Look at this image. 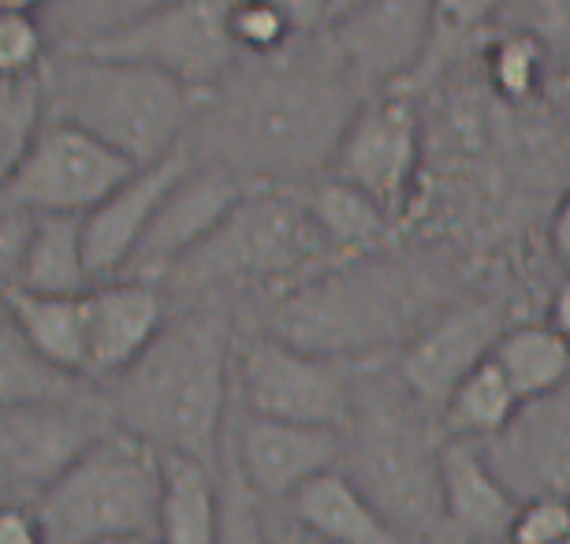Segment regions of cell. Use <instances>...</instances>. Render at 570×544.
Returning <instances> with one entry per match:
<instances>
[{"instance_id":"21","label":"cell","mask_w":570,"mask_h":544,"mask_svg":"<svg viewBox=\"0 0 570 544\" xmlns=\"http://www.w3.org/2000/svg\"><path fill=\"white\" fill-rule=\"evenodd\" d=\"M292 522L325 544H411L343 471H328L287 500Z\"/></svg>"},{"instance_id":"43","label":"cell","mask_w":570,"mask_h":544,"mask_svg":"<svg viewBox=\"0 0 570 544\" xmlns=\"http://www.w3.org/2000/svg\"><path fill=\"white\" fill-rule=\"evenodd\" d=\"M358 4H362V0H325V27H332L343 16H351Z\"/></svg>"},{"instance_id":"12","label":"cell","mask_w":570,"mask_h":544,"mask_svg":"<svg viewBox=\"0 0 570 544\" xmlns=\"http://www.w3.org/2000/svg\"><path fill=\"white\" fill-rule=\"evenodd\" d=\"M436 34L433 0H362L351 16L325 27L332 57L362 98L400 90L422 68Z\"/></svg>"},{"instance_id":"27","label":"cell","mask_w":570,"mask_h":544,"mask_svg":"<svg viewBox=\"0 0 570 544\" xmlns=\"http://www.w3.org/2000/svg\"><path fill=\"white\" fill-rule=\"evenodd\" d=\"M492 362L522 403L552 396L570 380V344L548 322L508 325L497 339Z\"/></svg>"},{"instance_id":"6","label":"cell","mask_w":570,"mask_h":544,"mask_svg":"<svg viewBox=\"0 0 570 544\" xmlns=\"http://www.w3.org/2000/svg\"><path fill=\"white\" fill-rule=\"evenodd\" d=\"M165 455L120 425L94 436L35 496L46 544L157 537Z\"/></svg>"},{"instance_id":"18","label":"cell","mask_w":570,"mask_h":544,"mask_svg":"<svg viewBox=\"0 0 570 544\" xmlns=\"http://www.w3.org/2000/svg\"><path fill=\"white\" fill-rule=\"evenodd\" d=\"M481 452L514 496H570V380L522 403L514 422Z\"/></svg>"},{"instance_id":"17","label":"cell","mask_w":570,"mask_h":544,"mask_svg":"<svg viewBox=\"0 0 570 544\" xmlns=\"http://www.w3.org/2000/svg\"><path fill=\"white\" fill-rule=\"evenodd\" d=\"M171 317L168 291L154 280L116 276L86 291V377L112 384L131 369Z\"/></svg>"},{"instance_id":"3","label":"cell","mask_w":570,"mask_h":544,"mask_svg":"<svg viewBox=\"0 0 570 544\" xmlns=\"http://www.w3.org/2000/svg\"><path fill=\"white\" fill-rule=\"evenodd\" d=\"M448 303L422 265L373 250L276 291L268 333L343 362H376L422 333Z\"/></svg>"},{"instance_id":"25","label":"cell","mask_w":570,"mask_h":544,"mask_svg":"<svg viewBox=\"0 0 570 544\" xmlns=\"http://www.w3.org/2000/svg\"><path fill=\"white\" fill-rule=\"evenodd\" d=\"M4 314L46 355L52 366L86 377V295H35L8 291Z\"/></svg>"},{"instance_id":"32","label":"cell","mask_w":570,"mask_h":544,"mask_svg":"<svg viewBox=\"0 0 570 544\" xmlns=\"http://www.w3.org/2000/svg\"><path fill=\"white\" fill-rule=\"evenodd\" d=\"M228 34L243 60H265L292 49L303 34L292 27L273 0H232L228 8Z\"/></svg>"},{"instance_id":"39","label":"cell","mask_w":570,"mask_h":544,"mask_svg":"<svg viewBox=\"0 0 570 544\" xmlns=\"http://www.w3.org/2000/svg\"><path fill=\"white\" fill-rule=\"evenodd\" d=\"M548 243H552V254L570 269V187L563 190L559 206L552 212V224H548Z\"/></svg>"},{"instance_id":"29","label":"cell","mask_w":570,"mask_h":544,"mask_svg":"<svg viewBox=\"0 0 570 544\" xmlns=\"http://www.w3.org/2000/svg\"><path fill=\"white\" fill-rule=\"evenodd\" d=\"M548 68V49L537 30H508L485 46V82L500 101L525 105L537 98Z\"/></svg>"},{"instance_id":"34","label":"cell","mask_w":570,"mask_h":544,"mask_svg":"<svg viewBox=\"0 0 570 544\" xmlns=\"http://www.w3.org/2000/svg\"><path fill=\"white\" fill-rule=\"evenodd\" d=\"M49 30L38 16L0 12V79H38L52 60Z\"/></svg>"},{"instance_id":"19","label":"cell","mask_w":570,"mask_h":544,"mask_svg":"<svg viewBox=\"0 0 570 544\" xmlns=\"http://www.w3.org/2000/svg\"><path fill=\"white\" fill-rule=\"evenodd\" d=\"M195 161V149L183 142L171 149L168 157H160L154 165L135 168L109 198L98 201L82 217V243H86V261H90L94 280H116L127 273L138 243H142L149 220L160 206V198L168 195V187L187 172V165Z\"/></svg>"},{"instance_id":"20","label":"cell","mask_w":570,"mask_h":544,"mask_svg":"<svg viewBox=\"0 0 570 544\" xmlns=\"http://www.w3.org/2000/svg\"><path fill=\"white\" fill-rule=\"evenodd\" d=\"M440 496H444L448 537L455 544L508 537L519 496L503 485L481 444H440Z\"/></svg>"},{"instance_id":"8","label":"cell","mask_w":570,"mask_h":544,"mask_svg":"<svg viewBox=\"0 0 570 544\" xmlns=\"http://www.w3.org/2000/svg\"><path fill=\"white\" fill-rule=\"evenodd\" d=\"M358 362H343L262 333L235 347V396L246 414L347 429Z\"/></svg>"},{"instance_id":"16","label":"cell","mask_w":570,"mask_h":544,"mask_svg":"<svg viewBox=\"0 0 570 544\" xmlns=\"http://www.w3.org/2000/svg\"><path fill=\"white\" fill-rule=\"evenodd\" d=\"M109 425L112 418H105L86 396L0 411V485H35L41 493Z\"/></svg>"},{"instance_id":"15","label":"cell","mask_w":570,"mask_h":544,"mask_svg":"<svg viewBox=\"0 0 570 544\" xmlns=\"http://www.w3.org/2000/svg\"><path fill=\"white\" fill-rule=\"evenodd\" d=\"M224 455L257 496L287 504L314 477L343 466V429L257 418L243 411L224 433Z\"/></svg>"},{"instance_id":"24","label":"cell","mask_w":570,"mask_h":544,"mask_svg":"<svg viewBox=\"0 0 570 544\" xmlns=\"http://www.w3.org/2000/svg\"><path fill=\"white\" fill-rule=\"evenodd\" d=\"M220 511V466L190 455H165L157 544H213Z\"/></svg>"},{"instance_id":"13","label":"cell","mask_w":570,"mask_h":544,"mask_svg":"<svg viewBox=\"0 0 570 544\" xmlns=\"http://www.w3.org/2000/svg\"><path fill=\"white\" fill-rule=\"evenodd\" d=\"M508 328V314L492 298H462L448 303L422 333H414L395 350V377L436 418L451 388L492 358L497 339Z\"/></svg>"},{"instance_id":"36","label":"cell","mask_w":570,"mask_h":544,"mask_svg":"<svg viewBox=\"0 0 570 544\" xmlns=\"http://www.w3.org/2000/svg\"><path fill=\"white\" fill-rule=\"evenodd\" d=\"M433 8H436V30L444 27L466 34V30L492 23L508 8V0H433Z\"/></svg>"},{"instance_id":"44","label":"cell","mask_w":570,"mask_h":544,"mask_svg":"<svg viewBox=\"0 0 570 544\" xmlns=\"http://www.w3.org/2000/svg\"><path fill=\"white\" fill-rule=\"evenodd\" d=\"M94 544H157V537H105Z\"/></svg>"},{"instance_id":"11","label":"cell","mask_w":570,"mask_h":544,"mask_svg":"<svg viewBox=\"0 0 570 544\" xmlns=\"http://www.w3.org/2000/svg\"><path fill=\"white\" fill-rule=\"evenodd\" d=\"M422 116L406 101V93H373V98H362L351 123L343 127L325 176L358 187L400 220L422 179Z\"/></svg>"},{"instance_id":"4","label":"cell","mask_w":570,"mask_h":544,"mask_svg":"<svg viewBox=\"0 0 570 544\" xmlns=\"http://www.w3.org/2000/svg\"><path fill=\"white\" fill-rule=\"evenodd\" d=\"M358 362L351 422L343 429L340 471L373 500L411 544H448L444 496H440L436 418L417 407L400 377Z\"/></svg>"},{"instance_id":"41","label":"cell","mask_w":570,"mask_h":544,"mask_svg":"<svg viewBox=\"0 0 570 544\" xmlns=\"http://www.w3.org/2000/svg\"><path fill=\"white\" fill-rule=\"evenodd\" d=\"M57 0H0V12H23V16H41Z\"/></svg>"},{"instance_id":"38","label":"cell","mask_w":570,"mask_h":544,"mask_svg":"<svg viewBox=\"0 0 570 544\" xmlns=\"http://www.w3.org/2000/svg\"><path fill=\"white\" fill-rule=\"evenodd\" d=\"M303 38L325 34V0H273Z\"/></svg>"},{"instance_id":"26","label":"cell","mask_w":570,"mask_h":544,"mask_svg":"<svg viewBox=\"0 0 570 544\" xmlns=\"http://www.w3.org/2000/svg\"><path fill=\"white\" fill-rule=\"evenodd\" d=\"M519 407L522 399L514 396L508 377L489 358L451 388L444 407L436 411V429L444 441L489 444L492 436H500L514 422Z\"/></svg>"},{"instance_id":"22","label":"cell","mask_w":570,"mask_h":544,"mask_svg":"<svg viewBox=\"0 0 570 544\" xmlns=\"http://www.w3.org/2000/svg\"><path fill=\"white\" fill-rule=\"evenodd\" d=\"M98 284L86 261L82 217H30L23 254L16 269V291L86 295Z\"/></svg>"},{"instance_id":"37","label":"cell","mask_w":570,"mask_h":544,"mask_svg":"<svg viewBox=\"0 0 570 544\" xmlns=\"http://www.w3.org/2000/svg\"><path fill=\"white\" fill-rule=\"evenodd\" d=\"M0 544H46L35 507L0 504Z\"/></svg>"},{"instance_id":"45","label":"cell","mask_w":570,"mask_h":544,"mask_svg":"<svg viewBox=\"0 0 570 544\" xmlns=\"http://www.w3.org/2000/svg\"><path fill=\"white\" fill-rule=\"evenodd\" d=\"M473 544H511L508 537H497V541H473Z\"/></svg>"},{"instance_id":"9","label":"cell","mask_w":570,"mask_h":544,"mask_svg":"<svg viewBox=\"0 0 570 544\" xmlns=\"http://www.w3.org/2000/svg\"><path fill=\"white\" fill-rule=\"evenodd\" d=\"M228 8L232 0H168L157 12L75 49L142 63L209 98L243 60L228 34Z\"/></svg>"},{"instance_id":"10","label":"cell","mask_w":570,"mask_h":544,"mask_svg":"<svg viewBox=\"0 0 570 544\" xmlns=\"http://www.w3.org/2000/svg\"><path fill=\"white\" fill-rule=\"evenodd\" d=\"M135 168L82 127L46 116L23 161L0 187V201L27 217H86Z\"/></svg>"},{"instance_id":"14","label":"cell","mask_w":570,"mask_h":544,"mask_svg":"<svg viewBox=\"0 0 570 544\" xmlns=\"http://www.w3.org/2000/svg\"><path fill=\"white\" fill-rule=\"evenodd\" d=\"M246 190H250V184H243L232 168L195 154L187 172L160 198L154 220H149L146 236L138 243L124 276L160 284L187 254H195L228 220V212L239 206Z\"/></svg>"},{"instance_id":"46","label":"cell","mask_w":570,"mask_h":544,"mask_svg":"<svg viewBox=\"0 0 570 544\" xmlns=\"http://www.w3.org/2000/svg\"><path fill=\"white\" fill-rule=\"evenodd\" d=\"M559 544H570V537H567V541H559Z\"/></svg>"},{"instance_id":"7","label":"cell","mask_w":570,"mask_h":544,"mask_svg":"<svg viewBox=\"0 0 570 544\" xmlns=\"http://www.w3.org/2000/svg\"><path fill=\"white\" fill-rule=\"evenodd\" d=\"M332 261L336 258L309 217L303 187H250L228 220L187 254L160 287L171 284L198 295L220 287L284 291Z\"/></svg>"},{"instance_id":"33","label":"cell","mask_w":570,"mask_h":544,"mask_svg":"<svg viewBox=\"0 0 570 544\" xmlns=\"http://www.w3.org/2000/svg\"><path fill=\"white\" fill-rule=\"evenodd\" d=\"M213 544H273V530L265 522L262 496L243 482L235 463L220 452V511L217 541Z\"/></svg>"},{"instance_id":"1","label":"cell","mask_w":570,"mask_h":544,"mask_svg":"<svg viewBox=\"0 0 570 544\" xmlns=\"http://www.w3.org/2000/svg\"><path fill=\"white\" fill-rule=\"evenodd\" d=\"M358 105L325 34L303 38L276 57L239 60L202 101L195 131L206 142L190 149L250 187H303L328 172Z\"/></svg>"},{"instance_id":"40","label":"cell","mask_w":570,"mask_h":544,"mask_svg":"<svg viewBox=\"0 0 570 544\" xmlns=\"http://www.w3.org/2000/svg\"><path fill=\"white\" fill-rule=\"evenodd\" d=\"M548 325H552L556 333L570 344V269H567L563 280L556 284L552 298H548Z\"/></svg>"},{"instance_id":"5","label":"cell","mask_w":570,"mask_h":544,"mask_svg":"<svg viewBox=\"0 0 570 544\" xmlns=\"http://www.w3.org/2000/svg\"><path fill=\"white\" fill-rule=\"evenodd\" d=\"M46 116L82 127L131 165H154L190 142L202 93L154 68L86 49L57 52L46 71Z\"/></svg>"},{"instance_id":"31","label":"cell","mask_w":570,"mask_h":544,"mask_svg":"<svg viewBox=\"0 0 570 544\" xmlns=\"http://www.w3.org/2000/svg\"><path fill=\"white\" fill-rule=\"evenodd\" d=\"M165 4L168 0H57L52 12H57L63 49H75L94 38L112 34V30L135 23V19L157 12Z\"/></svg>"},{"instance_id":"28","label":"cell","mask_w":570,"mask_h":544,"mask_svg":"<svg viewBox=\"0 0 570 544\" xmlns=\"http://www.w3.org/2000/svg\"><path fill=\"white\" fill-rule=\"evenodd\" d=\"M86 384L90 380L52 366V362L19 333L12 317L0 314V411L49 407V403L82 399Z\"/></svg>"},{"instance_id":"2","label":"cell","mask_w":570,"mask_h":544,"mask_svg":"<svg viewBox=\"0 0 570 544\" xmlns=\"http://www.w3.org/2000/svg\"><path fill=\"white\" fill-rule=\"evenodd\" d=\"M235 396V333L220 306L171 314L131 369L109 384V418L160 455L220 466Z\"/></svg>"},{"instance_id":"23","label":"cell","mask_w":570,"mask_h":544,"mask_svg":"<svg viewBox=\"0 0 570 544\" xmlns=\"http://www.w3.org/2000/svg\"><path fill=\"white\" fill-rule=\"evenodd\" d=\"M303 195H306L309 217H314L321 239H325V247L332 250L336 261L384 250L395 217L381 201H373L370 195H362L358 187L343 184V179H332V176L314 179Z\"/></svg>"},{"instance_id":"42","label":"cell","mask_w":570,"mask_h":544,"mask_svg":"<svg viewBox=\"0 0 570 544\" xmlns=\"http://www.w3.org/2000/svg\"><path fill=\"white\" fill-rule=\"evenodd\" d=\"M273 544H325V541H317V537H309V533L303 530V526H287V530H279V533H273Z\"/></svg>"},{"instance_id":"30","label":"cell","mask_w":570,"mask_h":544,"mask_svg":"<svg viewBox=\"0 0 570 544\" xmlns=\"http://www.w3.org/2000/svg\"><path fill=\"white\" fill-rule=\"evenodd\" d=\"M46 123V87L38 79H0V187L23 161L38 127Z\"/></svg>"},{"instance_id":"35","label":"cell","mask_w":570,"mask_h":544,"mask_svg":"<svg viewBox=\"0 0 570 544\" xmlns=\"http://www.w3.org/2000/svg\"><path fill=\"white\" fill-rule=\"evenodd\" d=\"M570 537V496H525L511 518V544H559Z\"/></svg>"}]
</instances>
